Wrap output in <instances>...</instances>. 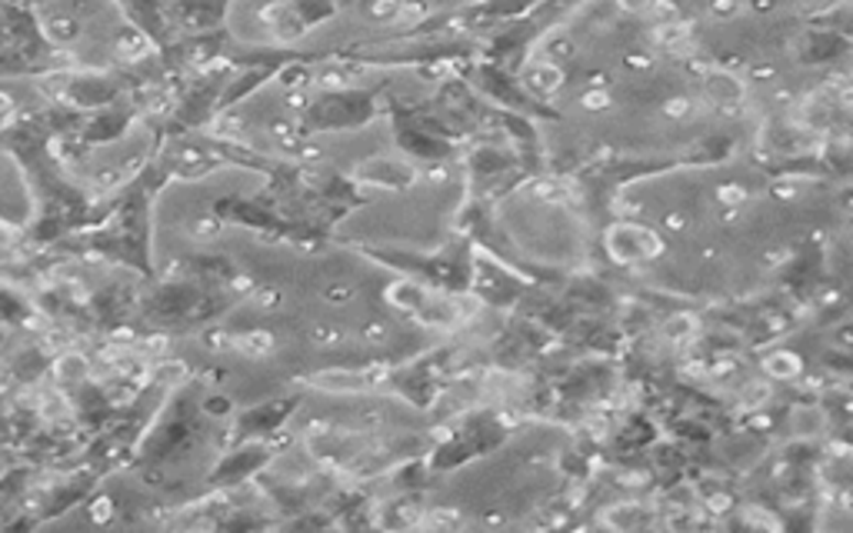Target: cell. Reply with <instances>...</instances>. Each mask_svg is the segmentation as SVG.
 Returning a JSON list of instances; mask_svg holds the SVG:
<instances>
[{
    "instance_id": "cell-1",
    "label": "cell",
    "mask_w": 853,
    "mask_h": 533,
    "mask_svg": "<svg viewBox=\"0 0 853 533\" xmlns=\"http://www.w3.org/2000/svg\"><path fill=\"white\" fill-rule=\"evenodd\" d=\"M531 84H534L540 93H550V90H557V87L564 84V74H560V67H554V64H537V67L531 70Z\"/></svg>"
},
{
    "instance_id": "cell-2",
    "label": "cell",
    "mask_w": 853,
    "mask_h": 533,
    "mask_svg": "<svg viewBox=\"0 0 853 533\" xmlns=\"http://www.w3.org/2000/svg\"><path fill=\"white\" fill-rule=\"evenodd\" d=\"M664 114H667V118H677V121H680V118H687V114H690V100H687V97H674V100H667V103H664Z\"/></svg>"
},
{
    "instance_id": "cell-3",
    "label": "cell",
    "mask_w": 853,
    "mask_h": 533,
    "mask_svg": "<svg viewBox=\"0 0 853 533\" xmlns=\"http://www.w3.org/2000/svg\"><path fill=\"white\" fill-rule=\"evenodd\" d=\"M583 107H590V111H603V107H611V93L587 90V93H583Z\"/></svg>"
},
{
    "instance_id": "cell-4",
    "label": "cell",
    "mask_w": 853,
    "mask_h": 533,
    "mask_svg": "<svg viewBox=\"0 0 853 533\" xmlns=\"http://www.w3.org/2000/svg\"><path fill=\"white\" fill-rule=\"evenodd\" d=\"M397 8H401V0H378V4H371V14L374 18H397Z\"/></svg>"
},
{
    "instance_id": "cell-5",
    "label": "cell",
    "mask_w": 853,
    "mask_h": 533,
    "mask_svg": "<svg viewBox=\"0 0 853 533\" xmlns=\"http://www.w3.org/2000/svg\"><path fill=\"white\" fill-rule=\"evenodd\" d=\"M650 8H654V14H657L660 21L677 18V8H674V4H667V0H650Z\"/></svg>"
},
{
    "instance_id": "cell-6",
    "label": "cell",
    "mask_w": 853,
    "mask_h": 533,
    "mask_svg": "<svg viewBox=\"0 0 853 533\" xmlns=\"http://www.w3.org/2000/svg\"><path fill=\"white\" fill-rule=\"evenodd\" d=\"M617 4H621V11H627V14H641V11L650 8V0H617Z\"/></svg>"
},
{
    "instance_id": "cell-7",
    "label": "cell",
    "mask_w": 853,
    "mask_h": 533,
    "mask_svg": "<svg viewBox=\"0 0 853 533\" xmlns=\"http://www.w3.org/2000/svg\"><path fill=\"white\" fill-rule=\"evenodd\" d=\"M734 8H737L734 0H713V11H717V14H730Z\"/></svg>"
}]
</instances>
